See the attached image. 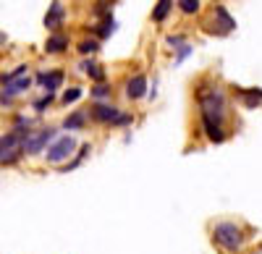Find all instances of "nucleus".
I'll use <instances>...</instances> for the list:
<instances>
[{"instance_id":"14","label":"nucleus","mask_w":262,"mask_h":254,"mask_svg":"<svg viewBox=\"0 0 262 254\" xmlns=\"http://www.w3.org/2000/svg\"><path fill=\"white\" fill-rule=\"evenodd\" d=\"M90 155H92V144H90V142H84V144H79V150L74 152V157L66 163V165H60L58 171H60V173H71V171H76V168H81L84 160L90 157Z\"/></svg>"},{"instance_id":"21","label":"nucleus","mask_w":262,"mask_h":254,"mask_svg":"<svg viewBox=\"0 0 262 254\" xmlns=\"http://www.w3.org/2000/svg\"><path fill=\"white\" fill-rule=\"evenodd\" d=\"M21 76H29V66H27V63H18V66L11 68L8 74H0V87H6V84H11V81H16Z\"/></svg>"},{"instance_id":"30","label":"nucleus","mask_w":262,"mask_h":254,"mask_svg":"<svg viewBox=\"0 0 262 254\" xmlns=\"http://www.w3.org/2000/svg\"><path fill=\"white\" fill-rule=\"evenodd\" d=\"M6 45H8V34H6V32H0V50H3Z\"/></svg>"},{"instance_id":"9","label":"nucleus","mask_w":262,"mask_h":254,"mask_svg":"<svg viewBox=\"0 0 262 254\" xmlns=\"http://www.w3.org/2000/svg\"><path fill=\"white\" fill-rule=\"evenodd\" d=\"M32 81L37 84V87H42L45 92H58L60 87H63V81H66V74L63 71H37L34 76H32Z\"/></svg>"},{"instance_id":"24","label":"nucleus","mask_w":262,"mask_h":254,"mask_svg":"<svg viewBox=\"0 0 262 254\" xmlns=\"http://www.w3.org/2000/svg\"><path fill=\"white\" fill-rule=\"evenodd\" d=\"M176 8L184 16H196L202 11V0H176Z\"/></svg>"},{"instance_id":"28","label":"nucleus","mask_w":262,"mask_h":254,"mask_svg":"<svg viewBox=\"0 0 262 254\" xmlns=\"http://www.w3.org/2000/svg\"><path fill=\"white\" fill-rule=\"evenodd\" d=\"M184 42H189V39H186L184 34H168V37H165V45H168L170 50H176V48H181Z\"/></svg>"},{"instance_id":"7","label":"nucleus","mask_w":262,"mask_h":254,"mask_svg":"<svg viewBox=\"0 0 262 254\" xmlns=\"http://www.w3.org/2000/svg\"><path fill=\"white\" fill-rule=\"evenodd\" d=\"M147 92H149V79H147V74H134V76H128L126 84H123V95H126V100H131V102L144 100Z\"/></svg>"},{"instance_id":"15","label":"nucleus","mask_w":262,"mask_h":254,"mask_svg":"<svg viewBox=\"0 0 262 254\" xmlns=\"http://www.w3.org/2000/svg\"><path fill=\"white\" fill-rule=\"evenodd\" d=\"M212 18L217 21L215 27H221V29H217L221 34H228V32L236 29V18L226 11V6H215V8H212Z\"/></svg>"},{"instance_id":"1","label":"nucleus","mask_w":262,"mask_h":254,"mask_svg":"<svg viewBox=\"0 0 262 254\" xmlns=\"http://www.w3.org/2000/svg\"><path fill=\"white\" fill-rule=\"evenodd\" d=\"M194 97L200 105V123L202 134L210 144H223L228 131H226V118H228V95L217 81L212 79H200L194 87Z\"/></svg>"},{"instance_id":"22","label":"nucleus","mask_w":262,"mask_h":254,"mask_svg":"<svg viewBox=\"0 0 262 254\" xmlns=\"http://www.w3.org/2000/svg\"><path fill=\"white\" fill-rule=\"evenodd\" d=\"M76 53L81 55V58H92V55H97L100 53V42L92 37V39H81L79 45H76Z\"/></svg>"},{"instance_id":"8","label":"nucleus","mask_w":262,"mask_h":254,"mask_svg":"<svg viewBox=\"0 0 262 254\" xmlns=\"http://www.w3.org/2000/svg\"><path fill=\"white\" fill-rule=\"evenodd\" d=\"M42 24H45V29L50 34L60 32V27L66 24V6H63V0H53V3L48 6V13H45V18H42Z\"/></svg>"},{"instance_id":"13","label":"nucleus","mask_w":262,"mask_h":254,"mask_svg":"<svg viewBox=\"0 0 262 254\" xmlns=\"http://www.w3.org/2000/svg\"><path fill=\"white\" fill-rule=\"evenodd\" d=\"M69 45H71V37L69 34H66V32H53L48 37V42H45V53L48 55H60V53L69 50Z\"/></svg>"},{"instance_id":"25","label":"nucleus","mask_w":262,"mask_h":254,"mask_svg":"<svg viewBox=\"0 0 262 254\" xmlns=\"http://www.w3.org/2000/svg\"><path fill=\"white\" fill-rule=\"evenodd\" d=\"M92 16H95L97 21L113 16V3H111V0H97V3L92 6Z\"/></svg>"},{"instance_id":"11","label":"nucleus","mask_w":262,"mask_h":254,"mask_svg":"<svg viewBox=\"0 0 262 254\" xmlns=\"http://www.w3.org/2000/svg\"><path fill=\"white\" fill-rule=\"evenodd\" d=\"M32 87H34L32 76H21V79H16V81L6 84V87H0V95L8 97V100H16V97H21V95H27Z\"/></svg>"},{"instance_id":"23","label":"nucleus","mask_w":262,"mask_h":254,"mask_svg":"<svg viewBox=\"0 0 262 254\" xmlns=\"http://www.w3.org/2000/svg\"><path fill=\"white\" fill-rule=\"evenodd\" d=\"M81 97H84V89L81 87H69V89L60 92V105H63V108H69V105H76Z\"/></svg>"},{"instance_id":"12","label":"nucleus","mask_w":262,"mask_h":254,"mask_svg":"<svg viewBox=\"0 0 262 254\" xmlns=\"http://www.w3.org/2000/svg\"><path fill=\"white\" fill-rule=\"evenodd\" d=\"M79 71L90 76V81H92V84L107 81V74H105V68L100 66V63H97L95 58H81V63H79Z\"/></svg>"},{"instance_id":"19","label":"nucleus","mask_w":262,"mask_h":254,"mask_svg":"<svg viewBox=\"0 0 262 254\" xmlns=\"http://www.w3.org/2000/svg\"><path fill=\"white\" fill-rule=\"evenodd\" d=\"M238 97L244 100V108H257V105H262V89L259 87H252V89H238Z\"/></svg>"},{"instance_id":"10","label":"nucleus","mask_w":262,"mask_h":254,"mask_svg":"<svg viewBox=\"0 0 262 254\" xmlns=\"http://www.w3.org/2000/svg\"><path fill=\"white\" fill-rule=\"evenodd\" d=\"M86 123H90V116H86V110H71L69 116L63 118L60 123V131L63 134H74V131H84Z\"/></svg>"},{"instance_id":"27","label":"nucleus","mask_w":262,"mask_h":254,"mask_svg":"<svg viewBox=\"0 0 262 254\" xmlns=\"http://www.w3.org/2000/svg\"><path fill=\"white\" fill-rule=\"evenodd\" d=\"M194 53V48H191V42H184V45L181 48H176V66H181V63L189 58Z\"/></svg>"},{"instance_id":"26","label":"nucleus","mask_w":262,"mask_h":254,"mask_svg":"<svg viewBox=\"0 0 262 254\" xmlns=\"http://www.w3.org/2000/svg\"><path fill=\"white\" fill-rule=\"evenodd\" d=\"M134 123V113H128V110H121V116L111 123V129H128V126Z\"/></svg>"},{"instance_id":"6","label":"nucleus","mask_w":262,"mask_h":254,"mask_svg":"<svg viewBox=\"0 0 262 254\" xmlns=\"http://www.w3.org/2000/svg\"><path fill=\"white\" fill-rule=\"evenodd\" d=\"M86 116H90V121H95L100 126H111L121 116V108L113 102H92L90 108H86Z\"/></svg>"},{"instance_id":"16","label":"nucleus","mask_w":262,"mask_h":254,"mask_svg":"<svg viewBox=\"0 0 262 254\" xmlns=\"http://www.w3.org/2000/svg\"><path fill=\"white\" fill-rule=\"evenodd\" d=\"M116 18L113 16H107V18H100L97 24L92 27V34H95V39L97 42H102V39H111L113 34H116Z\"/></svg>"},{"instance_id":"2","label":"nucleus","mask_w":262,"mask_h":254,"mask_svg":"<svg viewBox=\"0 0 262 254\" xmlns=\"http://www.w3.org/2000/svg\"><path fill=\"white\" fill-rule=\"evenodd\" d=\"M210 239L217 249H223L226 254H236L242 251L247 244V230L238 225L236 220H217L210 228Z\"/></svg>"},{"instance_id":"18","label":"nucleus","mask_w":262,"mask_h":254,"mask_svg":"<svg viewBox=\"0 0 262 254\" xmlns=\"http://www.w3.org/2000/svg\"><path fill=\"white\" fill-rule=\"evenodd\" d=\"M173 6H176V0H158L155 8H152V21H155V24H163V21L170 16Z\"/></svg>"},{"instance_id":"29","label":"nucleus","mask_w":262,"mask_h":254,"mask_svg":"<svg viewBox=\"0 0 262 254\" xmlns=\"http://www.w3.org/2000/svg\"><path fill=\"white\" fill-rule=\"evenodd\" d=\"M13 102H16V100H8V97L0 95V108H13Z\"/></svg>"},{"instance_id":"5","label":"nucleus","mask_w":262,"mask_h":254,"mask_svg":"<svg viewBox=\"0 0 262 254\" xmlns=\"http://www.w3.org/2000/svg\"><path fill=\"white\" fill-rule=\"evenodd\" d=\"M60 129H55V126H45V129H34L27 139H24V157H39L45 155V150L58 139Z\"/></svg>"},{"instance_id":"17","label":"nucleus","mask_w":262,"mask_h":254,"mask_svg":"<svg viewBox=\"0 0 262 254\" xmlns=\"http://www.w3.org/2000/svg\"><path fill=\"white\" fill-rule=\"evenodd\" d=\"M90 97H92L95 102H111V97H113V87H111L107 81L92 84V87H90Z\"/></svg>"},{"instance_id":"3","label":"nucleus","mask_w":262,"mask_h":254,"mask_svg":"<svg viewBox=\"0 0 262 254\" xmlns=\"http://www.w3.org/2000/svg\"><path fill=\"white\" fill-rule=\"evenodd\" d=\"M79 150V142H76V136L74 134H58V139L45 150V163L48 165H55V168H60V165H66L71 157H74V152Z\"/></svg>"},{"instance_id":"4","label":"nucleus","mask_w":262,"mask_h":254,"mask_svg":"<svg viewBox=\"0 0 262 254\" xmlns=\"http://www.w3.org/2000/svg\"><path fill=\"white\" fill-rule=\"evenodd\" d=\"M24 134L18 131H6L3 136H0V165L3 168H13L18 165L21 160H24Z\"/></svg>"},{"instance_id":"20","label":"nucleus","mask_w":262,"mask_h":254,"mask_svg":"<svg viewBox=\"0 0 262 254\" xmlns=\"http://www.w3.org/2000/svg\"><path fill=\"white\" fill-rule=\"evenodd\" d=\"M53 102H55V92H45L42 97H37V100L32 102V110H34L37 116H45V113L53 108Z\"/></svg>"}]
</instances>
